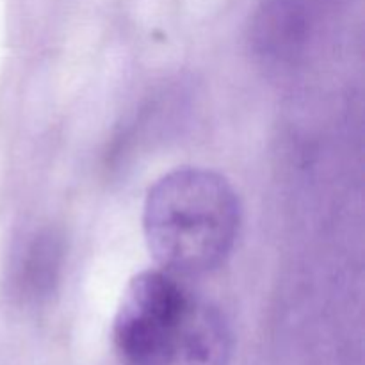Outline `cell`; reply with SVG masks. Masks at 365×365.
<instances>
[{"instance_id": "7a4b0ae2", "label": "cell", "mask_w": 365, "mask_h": 365, "mask_svg": "<svg viewBox=\"0 0 365 365\" xmlns=\"http://www.w3.org/2000/svg\"><path fill=\"white\" fill-rule=\"evenodd\" d=\"M241 225L239 198L227 178L180 168L150 187L143 212L146 242L168 273L216 269L234 250Z\"/></svg>"}, {"instance_id": "6da1fadb", "label": "cell", "mask_w": 365, "mask_h": 365, "mask_svg": "<svg viewBox=\"0 0 365 365\" xmlns=\"http://www.w3.org/2000/svg\"><path fill=\"white\" fill-rule=\"evenodd\" d=\"M113 337L125 365H227L230 359V330L220 310L168 271L132 278Z\"/></svg>"}, {"instance_id": "3957f363", "label": "cell", "mask_w": 365, "mask_h": 365, "mask_svg": "<svg viewBox=\"0 0 365 365\" xmlns=\"http://www.w3.org/2000/svg\"><path fill=\"white\" fill-rule=\"evenodd\" d=\"M314 11L316 0H262L252 25L255 48L274 61L294 59L309 41Z\"/></svg>"}]
</instances>
